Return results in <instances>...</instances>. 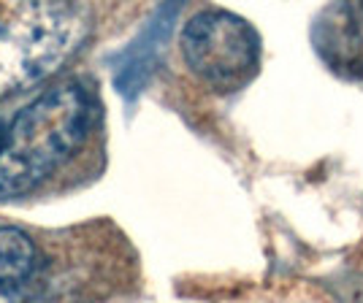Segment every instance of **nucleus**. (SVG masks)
Listing matches in <instances>:
<instances>
[{
	"label": "nucleus",
	"instance_id": "7ed1b4c3",
	"mask_svg": "<svg viewBox=\"0 0 363 303\" xmlns=\"http://www.w3.org/2000/svg\"><path fill=\"white\" fill-rule=\"evenodd\" d=\"M182 57L212 90L236 92L257 74L260 35L239 14L206 8L187 19L182 30Z\"/></svg>",
	"mask_w": 363,
	"mask_h": 303
},
{
	"label": "nucleus",
	"instance_id": "20e7f679",
	"mask_svg": "<svg viewBox=\"0 0 363 303\" xmlns=\"http://www.w3.org/2000/svg\"><path fill=\"white\" fill-rule=\"evenodd\" d=\"M38 273V249L19 227L0 225V303H28Z\"/></svg>",
	"mask_w": 363,
	"mask_h": 303
},
{
	"label": "nucleus",
	"instance_id": "f03ea898",
	"mask_svg": "<svg viewBox=\"0 0 363 303\" xmlns=\"http://www.w3.org/2000/svg\"><path fill=\"white\" fill-rule=\"evenodd\" d=\"M87 33L90 11L79 3H0V98L52 76Z\"/></svg>",
	"mask_w": 363,
	"mask_h": 303
},
{
	"label": "nucleus",
	"instance_id": "39448f33",
	"mask_svg": "<svg viewBox=\"0 0 363 303\" xmlns=\"http://www.w3.org/2000/svg\"><path fill=\"white\" fill-rule=\"evenodd\" d=\"M0 141H3V133H0Z\"/></svg>",
	"mask_w": 363,
	"mask_h": 303
},
{
	"label": "nucleus",
	"instance_id": "423d86ee",
	"mask_svg": "<svg viewBox=\"0 0 363 303\" xmlns=\"http://www.w3.org/2000/svg\"><path fill=\"white\" fill-rule=\"evenodd\" d=\"M361 14H363V6H361Z\"/></svg>",
	"mask_w": 363,
	"mask_h": 303
},
{
	"label": "nucleus",
	"instance_id": "f257e3e1",
	"mask_svg": "<svg viewBox=\"0 0 363 303\" xmlns=\"http://www.w3.org/2000/svg\"><path fill=\"white\" fill-rule=\"evenodd\" d=\"M92 122V101L82 84H57L16 114L0 141V200L28 195L60 171Z\"/></svg>",
	"mask_w": 363,
	"mask_h": 303
}]
</instances>
